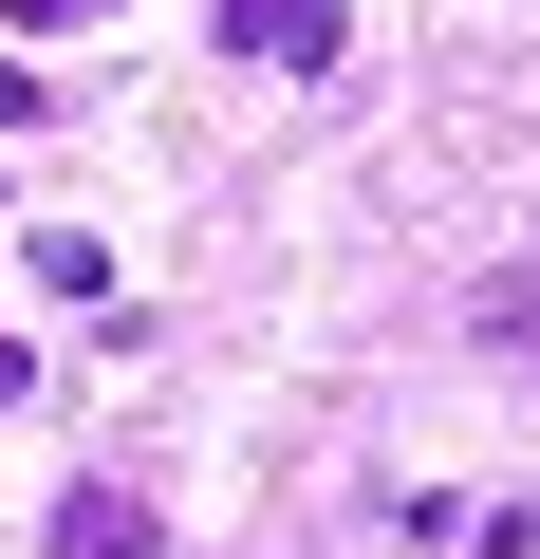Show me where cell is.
I'll list each match as a JSON object with an SVG mask.
<instances>
[{
	"label": "cell",
	"mask_w": 540,
	"mask_h": 559,
	"mask_svg": "<svg viewBox=\"0 0 540 559\" xmlns=\"http://www.w3.org/2000/svg\"><path fill=\"white\" fill-rule=\"evenodd\" d=\"M224 38H242V57H280V75H336V57H355L336 0H224Z\"/></svg>",
	"instance_id": "obj_1"
},
{
	"label": "cell",
	"mask_w": 540,
	"mask_h": 559,
	"mask_svg": "<svg viewBox=\"0 0 540 559\" xmlns=\"http://www.w3.org/2000/svg\"><path fill=\"white\" fill-rule=\"evenodd\" d=\"M57 559H168V522L131 485H57Z\"/></svg>",
	"instance_id": "obj_2"
},
{
	"label": "cell",
	"mask_w": 540,
	"mask_h": 559,
	"mask_svg": "<svg viewBox=\"0 0 540 559\" xmlns=\"http://www.w3.org/2000/svg\"><path fill=\"white\" fill-rule=\"evenodd\" d=\"M0 20H20V38H75V20H112V0H0Z\"/></svg>",
	"instance_id": "obj_3"
}]
</instances>
